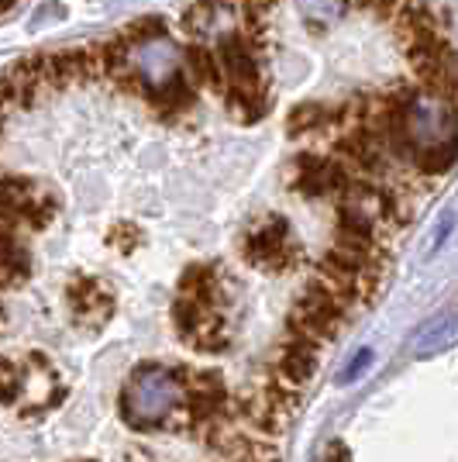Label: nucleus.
Wrapping results in <instances>:
<instances>
[{
	"label": "nucleus",
	"mask_w": 458,
	"mask_h": 462,
	"mask_svg": "<svg viewBox=\"0 0 458 462\" xmlns=\"http://www.w3.org/2000/svg\"><path fill=\"white\" fill-rule=\"evenodd\" d=\"M393 35H397V42H400V49L407 56L424 52V49H435V45L444 42L435 14L420 0H403L397 18H393Z\"/></svg>",
	"instance_id": "2"
},
{
	"label": "nucleus",
	"mask_w": 458,
	"mask_h": 462,
	"mask_svg": "<svg viewBox=\"0 0 458 462\" xmlns=\"http://www.w3.org/2000/svg\"><path fill=\"white\" fill-rule=\"evenodd\" d=\"M348 4H355V7H362V11H372L380 21H393L403 0H348Z\"/></svg>",
	"instance_id": "11"
},
{
	"label": "nucleus",
	"mask_w": 458,
	"mask_h": 462,
	"mask_svg": "<svg viewBox=\"0 0 458 462\" xmlns=\"http://www.w3.org/2000/svg\"><path fill=\"white\" fill-rule=\"evenodd\" d=\"M166 32V24L159 18H142V21H132V24H124V32H121V39L128 42V45H145V42L159 39Z\"/></svg>",
	"instance_id": "10"
},
{
	"label": "nucleus",
	"mask_w": 458,
	"mask_h": 462,
	"mask_svg": "<svg viewBox=\"0 0 458 462\" xmlns=\"http://www.w3.org/2000/svg\"><path fill=\"white\" fill-rule=\"evenodd\" d=\"M179 297L217 304V276H214V270L210 266H190L179 280Z\"/></svg>",
	"instance_id": "8"
},
{
	"label": "nucleus",
	"mask_w": 458,
	"mask_h": 462,
	"mask_svg": "<svg viewBox=\"0 0 458 462\" xmlns=\"http://www.w3.org/2000/svg\"><path fill=\"white\" fill-rule=\"evenodd\" d=\"M187 77L193 79V87H207V90H214L217 97H228V90H231L221 56L204 49V45H190V49H187Z\"/></svg>",
	"instance_id": "4"
},
{
	"label": "nucleus",
	"mask_w": 458,
	"mask_h": 462,
	"mask_svg": "<svg viewBox=\"0 0 458 462\" xmlns=\"http://www.w3.org/2000/svg\"><path fill=\"white\" fill-rule=\"evenodd\" d=\"M458 342V314L455 310H444L435 314L427 325H420L417 338H414V356H438L444 348H452Z\"/></svg>",
	"instance_id": "6"
},
{
	"label": "nucleus",
	"mask_w": 458,
	"mask_h": 462,
	"mask_svg": "<svg viewBox=\"0 0 458 462\" xmlns=\"http://www.w3.org/2000/svg\"><path fill=\"white\" fill-rule=\"evenodd\" d=\"M369 359H372V352H369V348H365V352H359V356H355V363H352V366L344 369V380H352V376H359V373H362V369L369 366Z\"/></svg>",
	"instance_id": "12"
},
{
	"label": "nucleus",
	"mask_w": 458,
	"mask_h": 462,
	"mask_svg": "<svg viewBox=\"0 0 458 462\" xmlns=\"http://www.w3.org/2000/svg\"><path fill=\"white\" fill-rule=\"evenodd\" d=\"M28 273H32V263L21 252L18 235H4V287L7 290L21 287L28 280Z\"/></svg>",
	"instance_id": "9"
},
{
	"label": "nucleus",
	"mask_w": 458,
	"mask_h": 462,
	"mask_svg": "<svg viewBox=\"0 0 458 462\" xmlns=\"http://www.w3.org/2000/svg\"><path fill=\"white\" fill-rule=\"evenodd\" d=\"M331 125H338V107H321V104H300L293 107L289 115V132L293 135H314V132H325Z\"/></svg>",
	"instance_id": "7"
},
{
	"label": "nucleus",
	"mask_w": 458,
	"mask_h": 462,
	"mask_svg": "<svg viewBox=\"0 0 458 462\" xmlns=\"http://www.w3.org/2000/svg\"><path fill=\"white\" fill-rule=\"evenodd\" d=\"M297 242L289 235V225L283 217H272L266 225L252 231L245 238V259L252 266H262V270H289L297 263Z\"/></svg>",
	"instance_id": "1"
},
{
	"label": "nucleus",
	"mask_w": 458,
	"mask_h": 462,
	"mask_svg": "<svg viewBox=\"0 0 458 462\" xmlns=\"http://www.w3.org/2000/svg\"><path fill=\"white\" fill-rule=\"evenodd\" d=\"M69 308L77 314L79 321H87V325H96V321H104L111 308H114V297L107 293V290L100 287L96 280H73L69 283Z\"/></svg>",
	"instance_id": "5"
},
{
	"label": "nucleus",
	"mask_w": 458,
	"mask_h": 462,
	"mask_svg": "<svg viewBox=\"0 0 458 462\" xmlns=\"http://www.w3.org/2000/svg\"><path fill=\"white\" fill-rule=\"evenodd\" d=\"M272 366L279 369L283 376H289L293 383L307 386L310 383V376L317 373V346L307 342V338H300V335H289L287 331V342L279 346V356H276Z\"/></svg>",
	"instance_id": "3"
}]
</instances>
